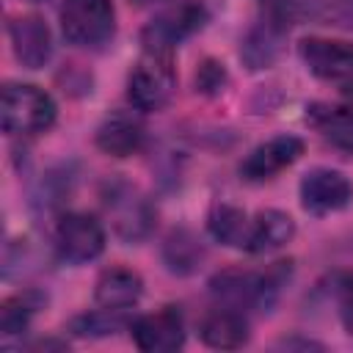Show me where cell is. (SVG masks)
I'll list each match as a JSON object with an SVG mask.
<instances>
[{
    "mask_svg": "<svg viewBox=\"0 0 353 353\" xmlns=\"http://www.w3.org/2000/svg\"><path fill=\"white\" fill-rule=\"evenodd\" d=\"M199 334H201V342L207 347H215V350H234V347H243L248 342V317L240 312V309H232V306H221L215 312H210L201 325H199Z\"/></svg>",
    "mask_w": 353,
    "mask_h": 353,
    "instance_id": "cell-15",
    "label": "cell"
},
{
    "mask_svg": "<svg viewBox=\"0 0 353 353\" xmlns=\"http://www.w3.org/2000/svg\"><path fill=\"white\" fill-rule=\"evenodd\" d=\"M226 80H229V74H226L223 63H218V61H212V58L201 61V66L196 69V91H201V94H207V97L221 94L223 85H226Z\"/></svg>",
    "mask_w": 353,
    "mask_h": 353,
    "instance_id": "cell-23",
    "label": "cell"
},
{
    "mask_svg": "<svg viewBox=\"0 0 353 353\" xmlns=\"http://www.w3.org/2000/svg\"><path fill=\"white\" fill-rule=\"evenodd\" d=\"M33 3H39V0H33Z\"/></svg>",
    "mask_w": 353,
    "mask_h": 353,
    "instance_id": "cell-26",
    "label": "cell"
},
{
    "mask_svg": "<svg viewBox=\"0 0 353 353\" xmlns=\"http://www.w3.org/2000/svg\"><path fill=\"white\" fill-rule=\"evenodd\" d=\"M298 55L317 80L353 88V41L309 36L298 44Z\"/></svg>",
    "mask_w": 353,
    "mask_h": 353,
    "instance_id": "cell-6",
    "label": "cell"
},
{
    "mask_svg": "<svg viewBox=\"0 0 353 353\" xmlns=\"http://www.w3.org/2000/svg\"><path fill=\"white\" fill-rule=\"evenodd\" d=\"M281 39H284V14L281 11H273V14H268V19L254 25L240 47V55L248 63V69H268L281 50Z\"/></svg>",
    "mask_w": 353,
    "mask_h": 353,
    "instance_id": "cell-16",
    "label": "cell"
},
{
    "mask_svg": "<svg viewBox=\"0 0 353 353\" xmlns=\"http://www.w3.org/2000/svg\"><path fill=\"white\" fill-rule=\"evenodd\" d=\"M303 154V141L298 135H273L270 141L254 146L240 163V176L245 182H265L290 168Z\"/></svg>",
    "mask_w": 353,
    "mask_h": 353,
    "instance_id": "cell-9",
    "label": "cell"
},
{
    "mask_svg": "<svg viewBox=\"0 0 353 353\" xmlns=\"http://www.w3.org/2000/svg\"><path fill=\"white\" fill-rule=\"evenodd\" d=\"M130 3H135V6H152V3H160V0H130Z\"/></svg>",
    "mask_w": 353,
    "mask_h": 353,
    "instance_id": "cell-25",
    "label": "cell"
},
{
    "mask_svg": "<svg viewBox=\"0 0 353 353\" xmlns=\"http://www.w3.org/2000/svg\"><path fill=\"white\" fill-rule=\"evenodd\" d=\"M301 207L309 215H331L353 201V182L336 168H312L301 179Z\"/></svg>",
    "mask_w": 353,
    "mask_h": 353,
    "instance_id": "cell-8",
    "label": "cell"
},
{
    "mask_svg": "<svg viewBox=\"0 0 353 353\" xmlns=\"http://www.w3.org/2000/svg\"><path fill=\"white\" fill-rule=\"evenodd\" d=\"M14 58L25 69H41L52 58V33L41 17H17L8 25Z\"/></svg>",
    "mask_w": 353,
    "mask_h": 353,
    "instance_id": "cell-12",
    "label": "cell"
},
{
    "mask_svg": "<svg viewBox=\"0 0 353 353\" xmlns=\"http://www.w3.org/2000/svg\"><path fill=\"white\" fill-rule=\"evenodd\" d=\"M176 88V77L171 69V55H157V52H146L127 77V99L135 110L152 113V110H163Z\"/></svg>",
    "mask_w": 353,
    "mask_h": 353,
    "instance_id": "cell-4",
    "label": "cell"
},
{
    "mask_svg": "<svg viewBox=\"0 0 353 353\" xmlns=\"http://www.w3.org/2000/svg\"><path fill=\"white\" fill-rule=\"evenodd\" d=\"M204 22H207V8L201 3H179V6L163 11L160 17H154L141 30V41H143L146 52L171 55V50L179 47L196 30H201Z\"/></svg>",
    "mask_w": 353,
    "mask_h": 353,
    "instance_id": "cell-5",
    "label": "cell"
},
{
    "mask_svg": "<svg viewBox=\"0 0 353 353\" xmlns=\"http://www.w3.org/2000/svg\"><path fill=\"white\" fill-rule=\"evenodd\" d=\"M295 234V221L281 210H259L248 221V234L243 251L248 254H270L287 245Z\"/></svg>",
    "mask_w": 353,
    "mask_h": 353,
    "instance_id": "cell-14",
    "label": "cell"
},
{
    "mask_svg": "<svg viewBox=\"0 0 353 353\" xmlns=\"http://www.w3.org/2000/svg\"><path fill=\"white\" fill-rule=\"evenodd\" d=\"M143 295V279L130 268H108L94 284V301L105 309H130Z\"/></svg>",
    "mask_w": 353,
    "mask_h": 353,
    "instance_id": "cell-17",
    "label": "cell"
},
{
    "mask_svg": "<svg viewBox=\"0 0 353 353\" xmlns=\"http://www.w3.org/2000/svg\"><path fill=\"white\" fill-rule=\"evenodd\" d=\"M61 30H63V39L74 47L97 50L108 44L116 33L113 0H63Z\"/></svg>",
    "mask_w": 353,
    "mask_h": 353,
    "instance_id": "cell-3",
    "label": "cell"
},
{
    "mask_svg": "<svg viewBox=\"0 0 353 353\" xmlns=\"http://www.w3.org/2000/svg\"><path fill=\"white\" fill-rule=\"evenodd\" d=\"M146 130L132 113H110L94 132V143L110 157H132L143 149Z\"/></svg>",
    "mask_w": 353,
    "mask_h": 353,
    "instance_id": "cell-13",
    "label": "cell"
},
{
    "mask_svg": "<svg viewBox=\"0 0 353 353\" xmlns=\"http://www.w3.org/2000/svg\"><path fill=\"white\" fill-rule=\"evenodd\" d=\"M248 215L234 207V204H215L207 215V229L210 234L223 243V245H232V248H240L245 245V234H248Z\"/></svg>",
    "mask_w": 353,
    "mask_h": 353,
    "instance_id": "cell-20",
    "label": "cell"
},
{
    "mask_svg": "<svg viewBox=\"0 0 353 353\" xmlns=\"http://www.w3.org/2000/svg\"><path fill=\"white\" fill-rule=\"evenodd\" d=\"M44 301L47 298L36 290H25V292L11 295L0 309V334L8 339V336H19L22 331H28L30 320L39 314Z\"/></svg>",
    "mask_w": 353,
    "mask_h": 353,
    "instance_id": "cell-21",
    "label": "cell"
},
{
    "mask_svg": "<svg viewBox=\"0 0 353 353\" xmlns=\"http://www.w3.org/2000/svg\"><path fill=\"white\" fill-rule=\"evenodd\" d=\"M138 350L143 353H174L185 345V323L179 309L165 306L154 314H141L130 325Z\"/></svg>",
    "mask_w": 353,
    "mask_h": 353,
    "instance_id": "cell-10",
    "label": "cell"
},
{
    "mask_svg": "<svg viewBox=\"0 0 353 353\" xmlns=\"http://www.w3.org/2000/svg\"><path fill=\"white\" fill-rule=\"evenodd\" d=\"M108 212L113 215V226H116L119 237H124L130 243H135V240H141L152 232V223H154L152 204L127 185H119V188L110 190Z\"/></svg>",
    "mask_w": 353,
    "mask_h": 353,
    "instance_id": "cell-11",
    "label": "cell"
},
{
    "mask_svg": "<svg viewBox=\"0 0 353 353\" xmlns=\"http://www.w3.org/2000/svg\"><path fill=\"white\" fill-rule=\"evenodd\" d=\"M132 325V317L127 314V309H105L99 306L97 312H85L80 317H74L69 323V331L77 336H110L116 331H124Z\"/></svg>",
    "mask_w": 353,
    "mask_h": 353,
    "instance_id": "cell-22",
    "label": "cell"
},
{
    "mask_svg": "<svg viewBox=\"0 0 353 353\" xmlns=\"http://www.w3.org/2000/svg\"><path fill=\"white\" fill-rule=\"evenodd\" d=\"M3 130L8 135H39L55 124V99L33 83H6L0 102Z\"/></svg>",
    "mask_w": 353,
    "mask_h": 353,
    "instance_id": "cell-2",
    "label": "cell"
},
{
    "mask_svg": "<svg viewBox=\"0 0 353 353\" xmlns=\"http://www.w3.org/2000/svg\"><path fill=\"white\" fill-rule=\"evenodd\" d=\"M306 119L334 149L353 154V105H312Z\"/></svg>",
    "mask_w": 353,
    "mask_h": 353,
    "instance_id": "cell-18",
    "label": "cell"
},
{
    "mask_svg": "<svg viewBox=\"0 0 353 353\" xmlns=\"http://www.w3.org/2000/svg\"><path fill=\"white\" fill-rule=\"evenodd\" d=\"M163 262L168 265L171 273L188 276V273H193V270L201 268V262H204V245H201V240L193 232L174 229L165 237V243H163Z\"/></svg>",
    "mask_w": 353,
    "mask_h": 353,
    "instance_id": "cell-19",
    "label": "cell"
},
{
    "mask_svg": "<svg viewBox=\"0 0 353 353\" xmlns=\"http://www.w3.org/2000/svg\"><path fill=\"white\" fill-rule=\"evenodd\" d=\"M290 279V262H276L268 270H221L210 279V292L221 306H232L240 312H268L284 281Z\"/></svg>",
    "mask_w": 353,
    "mask_h": 353,
    "instance_id": "cell-1",
    "label": "cell"
},
{
    "mask_svg": "<svg viewBox=\"0 0 353 353\" xmlns=\"http://www.w3.org/2000/svg\"><path fill=\"white\" fill-rule=\"evenodd\" d=\"M334 298H336V312L342 320V328L353 336V276H336L334 281Z\"/></svg>",
    "mask_w": 353,
    "mask_h": 353,
    "instance_id": "cell-24",
    "label": "cell"
},
{
    "mask_svg": "<svg viewBox=\"0 0 353 353\" xmlns=\"http://www.w3.org/2000/svg\"><path fill=\"white\" fill-rule=\"evenodd\" d=\"M55 251L69 265L94 262L105 251V229L88 212H66L55 223Z\"/></svg>",
    "mask_w": 353,
    "mask_h": 353,
    "instance_id": "cell-7",
    "label": "cell"
}]
</instances>
